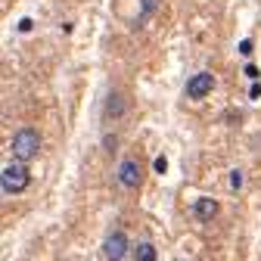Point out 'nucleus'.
Here are the masks:
<instances>
[{"label":"nucleus","instance_id":"6e6552de","mask_svg":"<svg viewBox=\"0 0 261 261\" xmlns=\"http://www.w3.org/2000/svg\"><path fill=\"white\" fill-rule=\"evenodd\" d=\"M155 246L149 243V240H143V243H137L134 246V261H155Z\"/></svg>","mask_w":261,"mask_h":261},{"label":"nucleus","instance_id":"1a4fd4ad","mask_svg":"<svg viewBox=\"0 0 261 261\" xmlns=\"http://www.w3.org/2000/svg\"><path fill=\"white\" fill-rule=\"evenodd\" d=\"M140 7H143V10H140V19H137V25H140V22H146V19H149V16H152L159 7H162V0H140Z\"/></svg>","mask_w":261,"mask_h":261},{"label":"nucleus","instance_id":"0eeeda50","mask_svg":"<svg viewBox=\"0 0 261 261\" xmlns=\"http://www.w3.org/2000/svg\"><path fill=\"white\" fill-rule=\"evenodd\" d=\"M124 112H127L124 96H121L118 90H112V93L106 96V106H103V121H106V124H112V121H121V118H124Z\"/></svg>","mask_w":261,"mask_h":261},{"label":"nucleus","instance_id":"39448f33","mask_svg":"<svg viewBox=\"0 0 261 261\" xmlns=\"http://www.w3.org/2000/svg\"><path fill=\"white\" fill-rule=\"evenodd\" d=\"M212 90H215V75L212 72H196L187 81V96H190V100H205Z\"/></svg>","mask_w":261,"mask_h":261},{"label":"nucleus","instance_id":"f03ea898","mask_svg":"<svg viewBox=\"0 0 261 261\" xmlns=\"http://www.w3.org/2000/svg\"><path fill=\"white\" fill-rule=\"evenodd\" d=\"M31 184V171L25 162H10V165H4V171H0V187H4L7 196H19L25 193Z\"/></svg>","mask_w":261,"mask_h":261},{"label":"nucleus","instance_id":"f8f14e48","mask_svg":"<svg viewBox=\"0 0 261 261\" xmlns=\"http://www.w3.org/2000/svg\"><path fill=\"white\" fill-rule=\"evenodd\" d=\"M19 31H22V35H25V31H31V19H22L19 22Z\"/></svg>","mask_w":261,"mask_h":261},{"label":"nucleus","instance_id":"f257e3e1","mask_svg":"<svg viewBox=\"0 0 261 261\" xmlns=\"http://www.w3.org/2000/svg\"><path fill=\"white\" fill-rule=\"evenodd\" d=\"M13 155H16V162H35L38 155H41V134L35 127H19L16 134H13Z\"/></svg>","mask_w":261,"mask_h":261},{"label":"nucleus","instance_id":"423d86ee","mask_svg":"<svg viewBox=\"0 0 261 261\" xmlns=\"http://www.w3.org/2000/svg\"><path fill=\"white\" fill-rule=\"evenodd\" d=\"M218 212H221V205H218V199H212V196H199V199H193V205H190V215L196 221H202V224L215 221Z\"/></svg>","mask_w":261,"mask_h":261},{"label":"nucleus","instance_id":"9d476101","mask_svg":"<svg viewBox=\"0 0 261 261\" xmlns=\"http://www.w3.org/2000/svg\"><path fill=\"white\" fill-rule=\"evenodd\" d=\"M230 190H243V171L240 168L230 171Z\"/></svg>","mask_w":261,"mask_h":261},{"label":"nucleus","instance_id":"9b49d317","mask_svg":"<svg viewBox=\"0 0 261 261\" xmlns=\"http://www.w3.org/2000/svg\"><path fill=\"white\" fill-rule=\"evenodd\" d=\"M152 168H155L159 174H165V171H168V162H165V159H162V155H159V159L152 162Z\"/></svg>","mask_w":261,"mask_h":261},{"label":"nucleus","instance_id":"ddd939ff","mask_svg":"<svg viewBox=\"0 0 261 261\" xmlns=\"http://www.w3.org/2000/svg\"><path fill=\"white\" fill-rule=\"evenodd\" d=\"M240 53H252V41H249V38H246V41L240 44Z\"/></svg>","mask_w":261,"mask_h":261},{"label":"nucleus","instance_id":"20e7f679","mask_svg":"<svg viewBox=\"0 0 261 261\" xmlns=\"http://www.w3.org/2000/svg\"><path fill=\"white\" fill-rule=\"evenodd\" d=\"M127 252H130V240H127V233L121 230V227L109 230L106 240H103V255H106V261H124Z\"/></svg>","mask_w":261,"mask_h":261},{"label":"nucleus","instance_id":"2eb2a0df","mask_svg":"<svg viewBox=\"0 0 261 261\" xmlns=\"http://www.w3.org/2000/svg\"><path fill=\"white\" fill-rule=\"evenodd\" d=\"M249 96L255 100V96H261V84H252V90H249Z\"/></svg>","mask_w":261,"mask_h":261},{"label":"nucleus","instance_id":"7ed1b4c3","mask_svg":"<svg viewBox=\"0 0 261 261\" xmlns=\"http://www.w3.org/2000/svg\"><path fill=\"white\" fill-rule=\"evenodd\" d=\"M115 180L121 190H137L143 184V168H140V162L137 159H121L118 162V168H115Z\"/></svg>","mask_w":261,"mask_h":261},{"label":"nucleus","instance_id":"4468645a","mask_svg":"<svg viewBox=\"0 0 261 261\" xmlns=\"http://www.w3.org/2000/svg\"><path fill=\"white\" fill-rule=\"evenodd\" d=\"M103 143H106V149H109V152H112V149H115V143H118V140H115V137H112V134H109V137H106V140H103Z\"/></svg>","mask_w":261,"mask_h":261}]
</instances>
